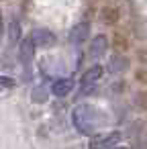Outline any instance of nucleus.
Instances as JSON below:
<instances>
[{"label":"nucleus","mask_w":147,"mask_h":149,"mask_svg":"<svg viewBox=\"0 0 147 149\" xmlns=\"http://www.w3.org/2000/svg\"><path fill=\"white\" fill-rule=\"evenodd\" d=\"M72 123H74L78 133L94 135L106 123V118H104V112L100 108H96L92 104H78L72 112Z\"/></svg>","instance_id":"f257e3e1"},{"label":"nucleus","mask_w":147,"mask_h":149,"mask_svg":"<svg viewBox=\"0 0 147 149\" xmlns=\"http://www.w3.org/2000/svg\"><path fill=\"white\" fill-rule=\"evenodd\" d=\"M121 141V133L118 131H112V133H106V135H96L90 139L88 147L90 149H110L114 147L116 143Z\"/></svg>","instance_id":"f03ea898"},{"label":"nucleus","mask_w":147,"mask_h":149,"mask_svg":"<svg viewBox=\"0 0 147 149\" xmlns=\"http://www.w3.org/2000/svg\"><path fill=\"white\" fill-rule=\"evenodd\" d=\"M35 43H33V39H31V35L27 37V39H23L21 41V47H19V59H21V63L23 65H31V61H33V55H35Z\"/></svg>","instance_id":"7ed1b4c3"},{"label":"nucleus","mask_w":147,"mask_h":149,"mask_svg":"<svg viewBox=\"0 0 147 149\" xmlns=\"http://www.w3.org/2000/svg\"><path fill=\"white\" fill-rule=\"evenodd\" d=\"M31 39H33V43L37 47H51V45H55V35L51 31H47V29H35L31 33Z\"/></svg>","instance_id":"20e7f679"},{"label":"nucleus","mask_w":147,"mask_h":149,"mask_svg":"<svg viewBox=\"0 0 147 149\" xmlns=\"http://www.w3.org/2000/svg\"><path fill=\"white\" fill-rule=\"evenodd\" d=\"M88 37H90V25H88V23H78V25L70 31V41H72L74 45L86 43Z\"/></svg>","instance_id":"39448f33"},{"label":"nucleus","mask_w":147,"mask_h":149,"mask_svg":"<svg viewBox=\"0 0 147 149\" xmlns=\"http://www.w3.org/2000/svg\"><path fill=\"white\" fill-rule=\"evenodd\" d=\"M72 88H74V80H72V78H59V80H55V82L51 84V92H53L55 96H59V98L68 96V94L72 92Z\"/></svg>","instance_id":"423d86ee"},{"label":"nucleus","mask_w":147,"mask_h":149,"mask_svg":"<svg viewBox=\"0 0 147 149\" xmlns=\"http://www.w3.org/2000/svg\"><path fill=\"white\" fill-rule=\"evenodd\" d=\"M102 74H104V70H102V65H92V68H88L86 72H84V76H82V86L84 88H88V86H92V84H96L100 78H102Z\"/></svg>","instance_id":"0eeeda50"},{"label":"nucleus","mask_w":147,"mask_h":149,"mask_svg":"<svg viewBox=\"0 0 147 149\" xmlns=\"http://www.w3.org/2000/svg\"><path fill=\"white\" fill-rule=\"evenodd\" d=\"M106 51V37L104 35H98L94 41H92V45H90V53L94 55V57H98V55H102Z\"/></svg>","instance_id":"6e6552de"},{"label":"nucleus","mask_w":147,"mask_h":149,"mask_svg":"<svg viewBox=\"0 0 147 149\" xmlns=\"http://www.w3.org/2000/svg\"><path fill=\"white\" fill-rule=\"evenodd\" d=\"M15 86V80L8 78V76H0V88H13Z\"/></svg>","instance_id":"1a4fd4ad"},{"label":"nucleus","mask_w":147,"mask_h":149,"mask_svg":"<svg viewBox=\"0 0 147 149\" xmlns=\"http://www.w3.org/2000/svg\"><path fill=\"white\" fill-rule=\"evenodd\" d=\"M33 98H35V102H43V100H45V92H43L41 88H37V90L33 92Z\"/></svg>","instance_id":"9d476101"},{"label":"nucleus","mask_w":147,"mask_h":149,"mask_svg":"<svg viewBox=\"0 0 147 149\" xmlns=\"http://www.w3.org/2000/svg\"><path fill=\"white\" fill-rule=\"evenodd\" d=\"M110 149H127V147H121V145H114V147H110Z\"/></svg>","instance_id":"9b49d317"}]
</instances>
